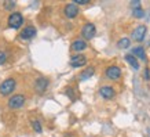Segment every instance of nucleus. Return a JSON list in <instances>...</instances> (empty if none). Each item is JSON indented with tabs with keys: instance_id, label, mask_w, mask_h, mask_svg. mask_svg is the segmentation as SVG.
Wrapping results in <instances>:
<instances>
[{
	"instance_id": "1",
	"label": "nucleus",
	"mask_w": 150,
	"mask_h": 137,
	"mask_svg": "<svg viewBox=\"0 0 150 137\" xmlns=\"http://www.w3.org/2000/svg\"><path fill=\"white\" fill-rule=\"evenodd\" d=\"M14 89H15V79H6L4 82H1V85H0V94L1 96H8L10 93H13Z\"/></svg>"
},
{
	"instance_id": "2",
	"label": "nucleus",
	"mask_w": 150,
	"mask_h": 137,
	"mask_svg": "<svg viewBox=\"0 0 150 137\" xmlns=\"http://www.w3.org/2000/svg\"><path fill=\"white\" fill-rule=\"evenodd\" d=\"M23 24V17L21 13H13L8 17V27L13 29H18Z\"/></svg>"
},
{
	"instance_id": "3",
	"label": "nucleus",
	"mask_w": 150,
	"mask_h": 137,
	"mask_svg": "<svg viewBox=\"0 0 150 137\" xmlns=\"http://www.w3.org/2000/svg\"><path fill=\"white\" fill-rule=\"evenodd\" d=\"M25 104V96L22 94H15L8 100V108L11 110H18Z\"/></svg>"
},
{
	"instance_id": "4",
	"label": "nucleus",
	"mask_w": 150,
	"mask_h": 137,
	"mask_svg": "<svg viewBox=\"0 0 150 137\" xmlns=\"http://www.w3.org/2000/svg\"><path fill=\"white\" fill-rule=\"evenodd\" d=\"M95 33H96V28H95V25L91 22L86 24L81 29V36L84 37V39H87V40H91L92 37L95 36Z\"/></svg>"
},
{
	"instance_id": "5",
	"label": "nucleus",
	"mask_w": 150,
	"mask_h": 137,
	"mask_svg": "<svg viewBox=\"0 0 150 137\" xmlns=\"http://www.w3.org/2000/svg\"><path fill=\"white\" fill-rule=\"evenodd\" d=\"M106 78L110 79V80H117L121 76V69L118 68L117 65H110L106 68Z\"/></svg>"
},
{
	"instance_id": "6",
	"label": "nucleus",
	"mask_w": 150,
	"mask_h": 137,
	"mask_svg": "<svg viewBox=\"0 0 150 137\" xmlns=\"http://www.w3.org/2000/svg\"><path fill=\"white\" fill-rule=\"evenodd\" d=\"M87 64V57L84 54H74L70 57V65L73 68H81Z\"/></svg>"
},
{
	"instance_id": "7",
	"label": "nucleus",
	"mask_w": 150,
	"mask_h": 137,
	"mask_svg": "<svg viewBox=\"0 0 150 137\" xmlns=\"http://www.w3.org/2000/svg\"><path fill=\"white\" fill-rule=\"evenodd\" d=\"M146 32H147V28L145 25H139L132 31V39L135 42H142L146 36Z\"/></svg>"
},
{
	"instance_id": "8",
	"label": "nucleus",
	"mask_w": 150,
	"mask_h": 137,
	"mask_svg": "<svg viewBox=\"0 0 150 137\" xmlns=\"http://www.w3.org/2000/svg\"><path fill=\"white\" fill-rule=\"evenodd\" d=\"M64 13H65V15H66L68 18H74V17H77V14H79L77 4H74V3L66 4L65 6V9H64Z\"/></svg>"
},
{
	"instance_id": "9",
	"label": "nucleus",
	"mask_w": 150,
	"mask_h": 137,
	"mask_svg": "<svg viewBox=\"0 0 150 137\" xmlns=\"http://www.w3.org/2000/svg\"><path fill=\"white\" fill-rule=\"evenodd\" d=\"M99 94L103 97L105 100H110V98H113L114 94H116V91L112 86H102L99 89Z\"/></svg>"
},
{
	"instance_id": "10",
	"label": "nucleus",
	"mask_w": 150,
	"mask_h": 137,
	"mask_svg": "<svg viewBox=\"0 0 150 137\" xmlns=\"http://www.w3.org/2000/svg\"><path fill=\"white\" fill-rule=\"evenodd\" d=\"M35 35H36V28L35 27H26L22 32L19 33V37L23 39V40H29V39H32Z\"/></svg>"
},
{
	"instance_id": "11",
	"label": "nucleus",
	"mask_w": 150,
	"mask_h": 137,
	"mask_svg": "<svg viewBox=\"0 0 150 137\" xmlns=\"http://www.w3.org/2000/svg\"><path fill=\"white\" fill-rule=\"evenodd\" d=\"M47 86H48V79L47 78H37L36 82H35V89H36L39 93L46 91Z\"/></svg>"
},
{
	"instance_id": "12",
	"label": "nucleus",
	"mask_w": 150,
	"mask_h": 137,
	"mask_svg": "<svg viewBox=\"0 0 150 137\" xmlns=\"http://www.w3.org/2000/svg\"><path fill=\"white\" fill-rule=\"evenodd\" d=\"M86 49H87V42L84 40V39H76V40L72 43V50L73 51L80 53V51L86 50Z\"/></svg>"
},
{
	"instance_id": "13",
	"label": "nucleus",
	"mask_w": 150,
	"mask_h": 137,
	"mask_svg": "<svg viewBox=\"0 0 150 137\" xmlns=\"http://www.w3.org/2000/svg\"><path fill=\"white\" fill-rule=\"evenodd\" d=\"M95 73V69H94V67H90V68H86L84 71H83L81 73H80V76H79V79L80 80H87V79H90Z\"/></svg>"
},
{
	"instance_id": "14",
	"label": "nucleus",
	"mask_w": 150,
	"mask_h": 137,
	"mask_svg": "<svg viewBox=\"0 0 150 137\" xmlns=\"http://www.w3.org/2000/svg\"><path fill=\"white\" fill-rule=\"evenodd\" d=\"M132 55L138 57V58L142 60V61H146V53H145V49H143L142 46H138V47H135V49L132 50Z\"/></svg>"
},
{
	"instance_id": "15",
	"label": "nucleus",
	"mask_w": 150,
	"mask_h": 137,
	"mask_svg": "<svg viewBox=\"0 0 150 137\" xmlns=\"http://www.w3.org/2000/svg\"><path fill=\"white\" fill-rule=\"evenodd\" d=\"M125 61H127L128 64L131 65L135 71H138V69H139V62H138V60H137V57H135V55L127 54V55H125Z\"/></svg>"
},
{
	"instance_id": "16",
	"label": "nucleus",
	"mask_w": 150,
	"mask_h": 137,
	"mask_svg": "<svg viewBox=\"0 0 150 137\" xmlns=\"http://www.w3.org/2000/svg\"><path fill=\"white\" fill-rule=\"evenodd\" d=\"M117 46H118V49H128L131 46V40L128 37H123V39H120L117 42Z\"/></svg>"
},
{
	"instance_id": "17",
	"label": "nucleus",
	"mask_w": 150,
	"mask_h": 137,
	"mask_svg": "<svg viewBox=\"0 0 150 137\" xmlns=\"http://www.w3.org/2000/svg\"><path fill=\"white\" fill-rule=\"evenodd\" d=\"M132 14H134L135 18H142V17H145V11L142 10V7H139V9H134L132 10Z\"/></svg>"
},
{
	"instance_id": "18",
	"label": "nucleus",
	"mask_w": 150,
	"mask_h": 137,
	"mask_svg": "<svg viewBox=\"0 0 150 137\" xmlns=\"http://www.w3.org/2000/svg\"><path fill=\"white\" fill-rule=\"evenodd\" d=\"M32 126H33V129H35L37 133H41V125H40L39 121H32Z\"/></svg>"
},
{
	"instance_id": "19",
	"label": "nucleus",
	"mask_w": 150,
	"mask_h": 137,
	"mask_svg": "<svg viewBox=\"0 0 150 137\" xmlns=\"http://www.w3.org/2000/svg\"><path fill=\"white\" fill-rule=\"evenodd\" d=\"M15 7V3L14 1H6L4 3V9L6 10H13Z\"/></svg>"
},
{
	"instance_id": "20",
	"label": "nucleus",
	"mask_w": 150,
	"mask_h": 137,
	"mask_svg": "<svg viewBox=\"0 0 150 137\" xmlns=\"http://www.w3.org/2000/svg\"><path fill=\"white\" fill-rule=\"evenodd\" d=\"M6 60H7V55H6V53H3V51H0V65L4 64Z\"/></svg>"
},
{
	"instance_id": "21",
	"label": "nucleus",
	"mask_w": 150,
	"mask_h": 137,
	"mask_svg": "<svg viewBox=\"0 0 150 137\" xmlns=\"http://www.w3.org/2000/svg\"><path fill=\"white\" fill-rule=\"evenodd\" d=\"M131 7H132V10H134V9H139V7H141V1H139V0L132 1V3H131Z\"/></svg>"
},
{
	"instance_id": "22",
	"label": "nucleus",
	"mask_w": 150,
	"mask_h": 137,
	"mask_svg": "<svg viewBox=\"0 0 150 137\" xmlns=\"http://www.w3.org/2000/svg\"><path fill=\"white\" fill-rule=\"evenodd\" d=\"M74 1V4H87L90 0H73Z\"/></svg>"
},
{
	"instance_id": "23",
	"label": "nucleus",
	"mask_w": 150,
	"mask_h": 137,
	"mask_svg": "<svg viewBox=\"0 0 150 137\" xmlns=\"http://www.w3.org/2000/svg\"><path fill=\"white\" fill-rule=\"evenodd\" d=\"M145 78H146V80H149L150 79V72H149V69L146 68V71H145Z\"/></svg>"
},
{
	"instance_id": "24",
	"label": "nucleus",
	"mask_w": 150,
	"mask_h": 137,
	"mask_svg": "<svg viewBox=\"0 0 150 137\" xmlns=\"http://www.w3.org/2000/svg\"><path fill=\"white\" fill-rule=\"evenodd\" d=\"M66 90H68V91H66V93H68V94H69V97H70V98H72V100H73V98H74V97H73L72 89H66Z\"/></svg>"
}]
</instances>
